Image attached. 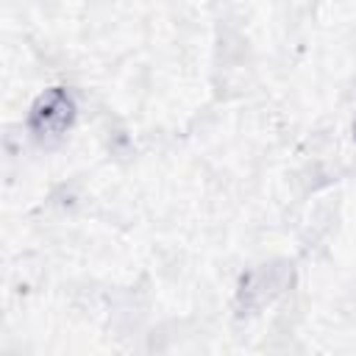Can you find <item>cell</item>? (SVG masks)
Returning <instances> with one entry per match:
<instances>
[{"mask_svg":"<svg viewBox=\"0 0 356 356\" xmlns=\"http://www.w3.org/2000/svg\"><path fill=\"white\" fill-rule=\"evenodd\" d=\"M75 114V97L64 86H53L33 100L28 111V134L42 145H53L72 128Z\"/></svg>","mask_w":356,"mask_h":356,"instance_id":"cell-1","label":"cell"},{"mask_svg":"<svg viewBox=\"0 0 356 356\" xmlns=\"http://www.w3.org/2000/svg\"><path fill=\"white\" fill-rule=\"evenodd\" d=\"M292 281V264L286 261H270L250 267L236 286V303L242 312H261L270 303H275Z\"/></svg>","mask_w":356,"mask_h":356,"instance_id":"cell-2","label":"cell"},{"mask_svg":"<svg viewBox=\"0 0 356 356\" xmlns=\"http://www.w3.org/2000/svg\"><path fill=\"white\" fill-rule=\"evenodd\" d=\"M353 131H356V122H353Z\"/></svg>","mask_w":356,"mask_h":356,"instance_id":"cell-3","label":"cell"}]
</instances>
